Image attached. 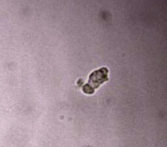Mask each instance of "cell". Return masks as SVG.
I'll use <instances>...</instances> for the list:
<instances>
[{
  "label": "cell",
  "instance_id": "1",
  "mask_svg": "<svg viewBox=\"0 0 167 147\" xmlns=\"http://www.w3.org/2000/svg\"><path fill=\"white\" fill-rule=\"evenodd\" d=\"M108 69L103 67L91 73L88 83L83 87V91L88 95L93 94L101 84L108 81Z\"/></svg>",
  "mask_w": 167,
  "mask_h": 147
}]
</instances>
